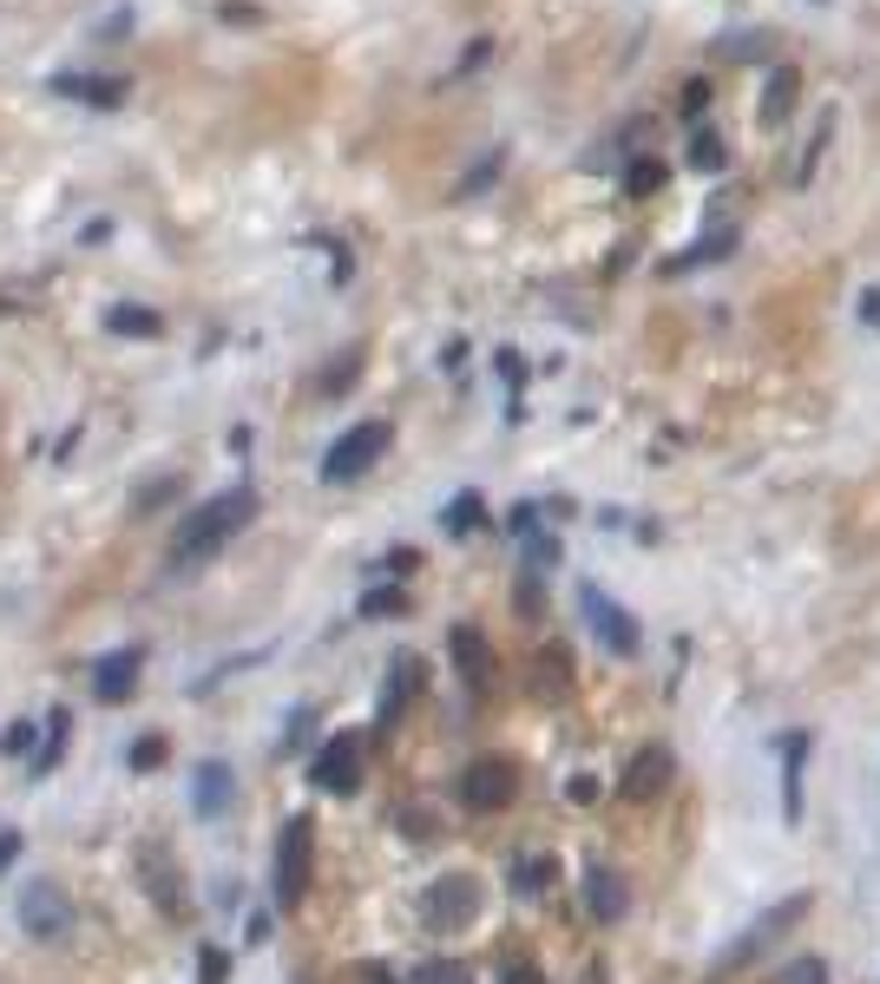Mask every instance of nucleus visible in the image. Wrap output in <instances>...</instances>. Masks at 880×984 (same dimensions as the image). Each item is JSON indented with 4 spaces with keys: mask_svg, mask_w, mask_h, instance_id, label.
Segmentation results:
<instances>
[{
    "mask_svg": "<svg viewBox=\"0 0 880 984\" xmlns=\"http://www.w3.org/2000/svg\"><path fill=\"white\" fill-rule=\"evenodd\" d=\"M506 984H540V971H525V964H512V977Z\"/></svg>",
    "mask_w": 880,
    "mask_h": 984,
    "instance_id": "obj_27",
    "label": "nucleus"
},
{
    "mask_svg": "<svg viewBox=\"0 0 880 984\" xmlns=\"http://www.w3.org/2000/svg\"><path fill=\"white\" fill-rule=\"evenodd\" d=\"M512 761H473L467 768V781H460V801L473 808V814H493V808H506L512 801Z\"/></svg>",
    "mask_w": 880,
    "mask_h": 984,
    "instance_id": "obj_9",
    "label": "nucleus"
},
{
    "mask_svg": "<svg viewBox=\"0 0 880 984\" xmlns=\"http://www.w3.org/2000/svg\"><path fill=\"white\" fill-rule=\"evenodd\" d=\"M21 860V827H0V873Z\"/></svg>",
    "mask_w": 880,
    "mask_h": 984,
    "instance_id": "obj_25",
    "label": "nucleus"
},
{
    "mask_svg": "<svg viewBox=\"0 0 880 984\" xmlns=\"http://www.w3.org/2000/svg\"><path fill=\"white\" fill-rule=\"evenodd\" d=\"M138 663H145V650H138V644H125V650L99 657V663H92V696H99V702H125V696L138 689Z\"/></svg>",
    "mask_w": 880,
    "mask_h": 984,
    "instance_id": "obj_10",
    "label": "nucleus"
},
{
    "mask_svg": "<svg viewBox=\"0 0 880 984\" xmlns=\"http://www.w3.org/2000/svg\"><path fill=\"white\" fill-rule=\"evenodd\" d=\"M106 328H112V335H158V315H151V309H112Z\"/></svg>",
    "mask_w": 880,
    "mask_h": 984,
    "instance_id": "obj_18",
    "label": "nucleus"
},
{
    "mask_svg": "<svg viewBox=\"0 0 880 984\" xmlns=\"http://www.w3.org/2000/svg\"><path fill=\"white\" fill-rule=\"evenodd\" d=\"M250 512H257V493H250V486H231V493H218L211 506H198V512L178 525V538H171V571H198L211 551H224V545L250 525Z\"/></svg>",
    "mask_w": 880,
    "mask_h": 984,
    "instance_id": "obj_1",
    "label": "nucleus"
},
{
    "mask_svg": "<svg viewBox=\"0 0 880 984\" xmlns=\"http://www.w3.org/2000/svg\"><path fill=\"white\" fill-rule=\"evenodd\" d=\"M421 689V663L414 657H401L395 670H388V689H382V702H375V722L388 728V722H401V709H408V696Z\"/></svg>",
    "mask_w": 880,
    "mask_h": 984,
    "instance_id": "obj_12",
    "label": "nucleus"
},
{
    "mask_svg": "<svg viewBox=\"0 0 880 984\" xmlns=\"http://www.w3.org/2000/svg\"><path fill=\"white\" fill-rule=\"evenodd\" d=\"M164 761V735H138L132 742V768H158Z\"/></svg>",
    "mask_w": 880,
    "mask_h": 984,
    "instance_id": "obj_19",
    "label": "nucleus"
},
{
    "mask_svg": "<svg viewBox=\"0 0 880 984\" xmlns=\"http://www.w3.org/2000/svg\"><path fill=\"white\" fill-rule=\"evenodd\" d=\"M473 912H480V886H473L467 873H447V880L427 893V925H434V932H460Z\"/></svg>",
    "mask_w": 880,
    "mask_h": 984,
    "instance_id": "obj_8",
    "label": "nucleus"
},
{
    "mask_svg": "<svg viewBox=\"0 0 880 984\" xmlns=\"http://www.w3.org/2000/svg\"><path fill=\"white\" fill-rule=\"evenodd\" d=\"M821 977H828V964H821V958H802V964H789V971H782V984H821Z\"/></svg>",
    "mask_w": 880,
    "mask_h": 984,
    "instance_id": "obj_22",
    "label": "nucleus"
},
{
    "mask_svg": "<svg viewBox=\"0 0 880 984\" xmlns=\"http://www.w3.org/2000/svg\"><path fill=\"white\" fill-rule=\"evenodd\" d=\"M664 781H670V748H644V755L631 761V774H624V795L644 801V795H657Z\"/></svg>",
    "mask_w": 880,
    "mask_h": 984,
    "instance_id": "obj_13",
    "label": "nucleus"
},
{
    "mask_svg": "<svg viewBox=\"0 0 880 984\" xmlns=\"http://www.w3.org/2000/svg\"><path fill=\"white\" fill-rule=\"evenodd\" d=\"M579 598H585V624H592V637H598L611 657H631V650H637V624L624 618V605H618V598H605L598 584H585Z\"/></svg>",
    "mask_w": 880,
    "mask_h": 984,
    "instance_id": "obj_6",
    "label": "nucleus"
},
{
    "mask_svg": "<svg viewBox=\"0 0 880 984\" xmlns=\"http://www.w3.org/2000/svg\"><path fill=\"white\" fill-rule=\"evenodd\" d=\"M421 984H467V971H460V964H427Z\"/></svg>",
    "mask_w": 880,
    "mask_h": 984,
    "instance_id": "obj_26",
    "label": "nucleus"
},
{
    "mask_svg": "<svg viewBox=\"0 0 880 984\" xmlns=\"http://www.w3.org/2000/svg\"><path fill=\"white\" fill-rule=\"evenodd\" d=\"M388 611H401V590H369L362 598V618H388Z\"/></svg>",
    "mask_w": 880,
    "mask_h": 984,
    "instance_id": "obj_23",
    "label": "nucleus"
},
{
    "mask_svg": "<svg viewBox=\"0 0 880 984\" xmlns=\"http://www.w3.org/2000/svg\"><path fill=\"white\" fill-rule=\"evenodd\" d=\"M473 519H480V499H473V493H460V499H454V512H447V525H454V532H467Z\"/></svg>",
    "mask_w": 880,
    "mask_h": 984,
    "instance_id": "obj_24",
    "label": "nucleus"
},
{
    "mask_svg": "<svg viewBox=\"0 0 880 984\" xmlns=\"http://www.w3.org/2000/svg\"><path fill=\"white\" fill-rule=\"evenodd\" d=\"M224 971H231V958H224L218 945H204V951H198V977H204V984H224Z\"/></svg>",
    "mask_w": 880,
    "mask_h": 984,
    "instance_id": "obj_20",
    "label": "nucleus"
},
{
    "mask_svg": "<svg viewBox=\"0 0 880 984\" xmlns=\"http://www.w3.org/2000/svg\"><path fill=\"white\" fill-rule=\"evenodd\" d=\"M802 761H808V735L782 742V814L802 821Z\"/></svg>",
    "mask_w": 880,
    "mask_h": 984,
    "instance_id": "obj_14",
    "label": "nucleus"
},
{
    "mask_svg": "<svg viewBox=\"0 0 880 984\" xmlns=\"http://www.w3.org/2000/svg\"><path fill=\"white\" fill-rule=\"evenodd\" d=\"M231 795H237V787H231V768H224V761H204V768H198V787H191L198 814H224Z\"/></svg>",
    "mask_w": 880,
    "mask_h": 984,
    "instance_id": "obj_15",
    "label": "nucleus"
},
{
    "mask_svg": "<svg viewBox=\"0 0 880 984\" xmlns=\"http://www.w3.org/2000/svg\"><path fill=\"white\" fill-rule=\"evenodd\" d=\"M66 735H73V715L53 709V715H47V742H40V755H34V774H53V761L66 755Z\"/></svg>",
    "mask_w": 880,
    "mask_h": 984,
    "instance_id": "obj_17",
    "label": "nucleus"
},
{
    "mask_svg": "<svg viewBox=\"0 0 880 984\" xmlns=\"http://www.w3.org/2000/svg\"><path fill=\"white\" fill-rule=\"evenodd\" d=\"M362 735H335V742H322V755L309 761V781L322 787V795H356V781H362Z\"/></svg>",
    "mask_w": 880,
    "mask_h": 984,
    "instance_id": "obj_5",
    "label": "nucleus"
},
{
    "mask_svg": "<svg viewBox=\"0 0 880 984\" xmlns=\"http://www.w3.org/2000/svg\"><path fill=\"white\" fill-rule=\"evenodd\" d=\"M808 906H815L808 893H795V899H782V906H769V912H763V919H756V925H749V932H743V938L730 945V958H723V964H749L756 951H769V945L782 938V925H795V919H808Z\"/></svg>",
    "mask_w": 880,
    "mask_h": 984,
    "instance_id": "obj_7",
    "label": "nucleus"
},
{
    "mask_svg": "<svg viewBox=\"0 0 880 984\" xmlns=\"http://www.w3.org/2000/svg\"><path fill=\"white\" fill-rule=\"evenodd\" d=\"M309 867H315V827L296 814V821H283V834H276V906H283V912L302 906Z\"/></svg>",
    "mask_w": 880,
    "mask_h": 984,
    "instance_id": "obj_2",
    "label": "nucleus"
},
{
    "mask_svg": "<svg viewBox=\"0 0 880 984\" xmlns=\"http://www.w3.org/2000/svg\"><path fill=\"white\" fill-rule=\"evenodd\" d=\"M540 886H553V860H525L519 867V893H540Z\"/></svg>",
    "mask_w": 880,
    "mask_h": 984,
    "instance_id": "obj_21",
    "label": "nucleus"
},
{
    "mask_svg": "<svg viewBox=\"0 0 880 984\" xmlns=\"http://www.w3.org/2000/svg\"><path fill=\"white\" fill-rule=\"evenodd\" d=\"M382 453H388V421H362V427H348V434L329 447L322 479H329V486H342V479H362V473H369Z\"/></svg>",
    "mask_w": 880,
    "mask_h": 984,
    "instance_id": "obj_3",
    "label": "nucleus"
},
{
    "mask_svg": "<svg viewBox=\"0 0 880 984\" xmlns=\"http://www.w3.org/2000/svg\"><path fill=\"white\" fill-rule=\"evenodd\" d=\"M21 932H27V938H66V932H73V899H66V886L34 880V886L21 893Z\"/></svg>",
    "mask_w": 880,
    "mask_h": 984,
    "instance_id": "obj_4",
    "label": "nucleus"
},
{
    "mask_svg": "<svg viewBox=\"0 0 880 984\" xmlns=\"http://www.w3.org/2000/svg\"><path fill=\"white\" fill-rule=\"evenodd\" d=\"M585 906H592L598 919H624V886H618V873L592 867V880H585Z\"/></svg>",
    "mask_w": 880,
    "mask_h": 984,
    "instance_id": "obj_16",
    "label": "nucleus"
},
{
    "mask_svg": "<svg viewBox=\"0 0 880 984\" xmlns=\"http://www.w3.org/2000/svg\"><path fill=\"white\" fill-rule=\"evenodd\" d=\"M454 663H460V676H467V689H486V676H493V650H486V637L473 631V624H460L454 637Z\"/></svg>",
    "mask_w": 880,
    "mask_h": 984,
    "instance_id": "obj_11",
    "label": "nucleus"
}]
</instances>
